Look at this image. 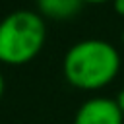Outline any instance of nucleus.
Wrapping results in <instances>:
<instances>
[{
  "label": "nucleus",
  "instance_id": "4",
  "mask_svg": "<svg viewBox=\"0 0 124 124\" xmlns=\"http://www.w3.org/2000/svg\"><path fill=\"white\" fill-rule=\"evenodd\" d=\"M81 0H37L39 14L50 19H70L81 10Z\"/></svg>",
  "mask_w": 124,
  "mask_h": 124
},
{
  "label": "nucleus",
  "instance_id": "9",
  "mask_svg": "<svg viewBox=\"0 0 124 124\" xmlns=\"http://www.w3.org/2000/svg\"><path fill=\"white\" fill-rule=\"evenodd\" d=\"M120 39H122V45H124V31H122V37H120Z\"/></svg>",
  "mask_w": 124,
  "mask_h": 124
},
{
  "label": "nucleus",
  "instance_id": "3",
  "mask_svg": "<svg viewBox=\"0 0 124 124\" xmlns=\"http://www.w3.org/2000/svg\"><path fill=\"white\" fill-rule=\"evenodd\" d=\"M122 122H124L122 110L118 108L116 101L108 97H93L85 101L74 116V124H122Z\"/></svg>",
  "mask_w": 124,
  "mask_h": 124
},
{
  "label": "nucleus",
  "instance_id": "8",
  "mask_svg": "<svg viewBox=\"0 0 124 124\" xmlns=\"http://www.w3.org/2000/svg\"><path fill=\"white\" fill-rule=\"evenodd\" d=\"M2 95H4V78L0 74V99H2Z\"/></svg>",
  "mask_w": 124,
  "mask_h": 124
},
{
  "label": "nucleus",
  "instance_id": "7",
  "mask_svg": "<svg viewBox=\"0 0 124 124\" xmlns=\"http://www.w3.org/2000/svg\"><path fill=\"white\" fill-rule=\"evenodd\" d=\"M83 4H103V2H112V0H81Z\"/></svg>",
  "mask_w": 124,
  "mask_h": 124
},
{
  "label": "nucleus",
  "instance_id": "6",
  "mask_svg": "<svg viewBox=\"0 0 124 124\" xmlns=\"http://www.w3.org/2000/svg\"><path fill=\"white\" fill-rule=\"evenodd\" d=\"M116 101V105H118V108L122 110V114H124V87L120 89V93H118V97L114 99Z\"/></svg>",
  "mask_w": 124,
  "mask_h": 124
},
{
  "label": "nucleus",
  "instance_id": "5",
  "mask_svg": "<svg viewBox=\"0 0 124 124\" xmlns=\"http://www.w3.org/2000/svg\"><path fill=\"white\" fill-rule=\"evenodd\" d=\"M112 8L118 16H124V0H112Z\"/></svg>",
  "mask_w": 124,
  "mask_h": 124
},
{
  "label": "nucleus",
  "instance_id": "2",
  "mask_svg": "<svg viewBox=\"0 0 124 124\" xmlns=\"http://www.w3.org/2000/svg\"><path fill=\"white\" fill-rule=\"evenodd\" d=\"M43 16L33 10H16L0 21V62L21 66L31 62L45 45Z\"/></svg>",
  "mask_w": 124,
  "mask_h": 124
},
{
  "label": "nucleus",
  "instance_id": "1",
  "mask_svg": "<svg viewBox=\"0 0 124 124\" xmlns=\"http://www.w3.org/2000/svg\"><path fill=\"white\" fill-rule=\"evenodd\" d=\"M120 70L118 50L103 39H83L68 48L62 72L70 85L81 91L107 87Z\"/></svg>",
  "mask_w": 124,
  "mask_h": 124
}]
</instances>
